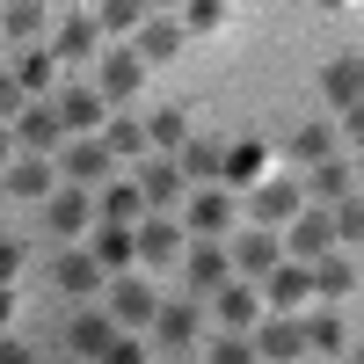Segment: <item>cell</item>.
I'll use <instances>...</instances> for the list:
<instances>
[{
	"label": "cell",
	"instance_id": "obj_40",
	"mask_svg": "<svg viewBox=\"0 0 364 364\" xmlns=\"http://www.w3.org/2000/svg\"><path fill=\"white\" fill-rule=\"evenodd\" d=\"M95 364H146V343H139V336H117V343H109Z\"/></svg>",
	"mask_w": 364,
	"mask_h": 364
},
{
	"label": "cell",
	"instance_id": "obj_7",
	"mask_svg": "<svg viewBox=\"0 0 364 364\" xmlns=\"http://www.w3.org/2000/svg\"><path fill=\"white\" fill-rule=\"evenodd\" d=\"M109 314L124 321V328H154V321H161V299H154L146 277H117V284H109Z\"/></svg>",
	"mask_w": 364,
	"mask_h": 364
},
{
	"label": "cell",
	"instance_id": "obj_20",
	"mask_svg": "<svg viewBox=\"0 0 364 364\" xmlns=\"http://www.w3.org/2000/svg\"><path fill=\"white\" fill-rule=\"evenodd\" d=\"M8 190H15V197H29V204H44V197H51V161H44V154L8 161Z\"/></svg>",
	"mask_w": 364,
	"mask_h": 364
},
{
	"label": "cell",
	"instance_id": "obj_51",
	"mask_svg": "<svg viewBox=\"0 0 364 364\" xmlns=\"http://www.w3.org/2000/svg\"><path fill=\"white\" fill-rule=\"evenodd\" d=\"M357 364H364V343H357Z\"/></svg>",
	"mask_w": 364,
	"mask_h": 364
},
{
	"label": "cell",
	"instance_id": "obj_5",
	"mask_svg": "<svg viewBox=\"0 0 364 364\" xmlns=\"http://www.w3.org/2000/svg\"><path fill=\"white\" fill-rule=\"evenodd\" d=\"M87 219H102V211H87V182H66V190H51V197H44V226H51L58 240L87 233Z\"/></svg>",
	"mask_w": 364,
	"mask_h": 364
},
{
	"label": "cell",
	"instance_id": "obj_47",
	"mask_svg": "<svg viewBox=\"0 0 364 364\" xmlns=\"http://www.w3.org/2000/svg\"><path fill=\"white\" fill-rule=\"evenodd\" d=\"M314 364H343V357H314Z\"/></svg>",
	"mask_w": 364,
	"mask_h": 364
},
{
	"label": "cell",
	"instance_id": "obj_29",
	"mask_svg": "<svg viewBox=\"0 0 364 364\" xmlns=\"http://www.w3.org/2000/svg\"><path fill=\"white\" fill-rule=\"evenodd\" d=\"M306 336H314V357H343V350H350V328H343V314H328V306L306 321Z\"/></svg>",
	"mask_w": 364,
	"mask_h": 364
},
{
	"label": "cell",
	"instance_id": "obj_55",
	"mask_svg": "<svg viewBox=\"0 0 364 364\" xmlns=\"http://www.w3.org/2000/svg\"><path fill=\"white\" fill-rule=\"evenodd\" d=\"M357 66H364V58H357Z\"/></svg>",
	"mask_w": 364,
	"mask_h": 364
},
{
	"label": "cell",
	"instance_id": "obj_19",
	"mask_svg": "<svg viewBox=\"0 0 364 364\" xmlns=\"http://www.w3.org/2000/svg\"><path fill=\"white\" fill-rule=\"evenodd\" d=\"M175 161H182L190 182H226V146H219V139H190Z\"/></svg>",
	"mask_w": 364,
	"mask_h": 364
},
{
	"label": "cell",
	"instance_id": "obj_22",
	"mask_svg": "<svg viewBox=\"0 0 364 364\" xmlns=\"http://www.w3.org/2000/svg\"><path fill=\"white\" fill-rule=\"evenodd\" d=\"M211 299H219V321H226V328H255V321H262V291H255V284H219Z\"/></svg>",
	"mask_w": 364,
	"mask_h": 364
},
{
	"label": "cell",
	"instance_id": "obj_37",
	"mask_svg": "<svg viewBox=\"0 0 364 364\" xmlns=\"http://www.w3.org/2000/svg\"><path fill=\"white\" fill-rule=\"evenodd\" d=\"M219 22H226V0H190L182 8V29H197V37H211Z\"/></svg>",
	"mask_w": 364,
	"mask_h": 364
},
{
	"label": "cell",
	"instance_id": "obj_9",
	"mask_svg": "<svg viewBox=\"0 0 364 364\" xmlns=\"http://www.w3.org/2000/svg\"><path fill=\"white\" fill-rule=\"evenodd\" d=\"M299 211H306V190H299V182H284V175H262L255 182V226L299 219Z\"/></svg>",
	"mask_w": 364,
	"mask_h": 364
},
{
	"label": "cell",
	"instance_id": "obj_52",
	"mask_svg": "<svg viewBox=\"0 0 364 364\" xmlns=\"http://www.w3.org/2000/svg\"><path fill=\"white\" fill-rule=\"evenodd\" d=\"M66 364H87V357H66Z\"/></svg>",
	"mask_w": 364,
	"mask_h": 364
},
{
	"label": "cell",
	"instance_id": "obj_25",
	"mask_svg": "<svg viewBox=\"0 0 364 364\" xmlns=\"http://www.w3.org/2000/svg\"><path fill=\"white\" fill-rule=\"evenodd\" d=\"M102 44V15H66V29H58V58H87V51H95Z\"/></svg>",
	"mask_w": 364,
	"mask_h": 364
},
{
	"label": "cell",
	"instance_id": "obj_1",
	"mask_svg": "<svg viewBox=\"0 0 364 364\" xmlns=\"http://www.w3.org/2000/svg\"><path fill=\"white\" fill-rule=\"evenodd\" d=\"M255 350H262V364H299V357H314V336H306V321H291V314L269 306L255 321Z\"/></svg>",
	"mask_w": 364,
	"mask_h": 364
},
{
	"label": "cell",
	"instance_id": "obj_17",
	"mask_svg": "<svg viewBox=\"0 0 364 364\" xmlns=\"http://www.w3.org/2000/svg\"><path fill=\"white\" fill-rule=\"evenodd\" d=\"M219 284H233V255L211 248V240L197 233V248H190V291L204 299V291H219Z\"/></svg>",
	"mask_w": 364,
	"mask_h": 364
},
{
	"label": "cell",
	"instance_id": "obj_53",
	"mask_svg": "<svg viewBox=\"0 0 364 364\" xmlns=\"http://www.w3.org/2000/svg\"><path fill=\"white\" fill-rule=\"evenodd\" d=\"M0 8H8V0H0Z\"/></svg>",
	"mask_w": 364,
	"mask_h": 364
},
{
	"label": "cell",
	"instance_id": "obj_21",
	"mask_svg": "<svg viewBox=\"0 0 364 364\" xmlns=\"http://www.w3.org/2000/svg\"><path fill=\"white\" fill-rule=\"evenodd\" d=\"M175 255H182V226L175 219H146L139 226V262L154 269V262H175Z\"/></svg>",
	"mask_w": 364,
	"mask_h": 364
},
{
	"label": "cell",
	"instance_id": "obj_11",
	"mask_svg": "<svg viewBox=\"0 0 364 364\" xmlns=\"http://www.w3.org/2000/svg\"><path fill=\"white\" fill-rule=\"evenodd\" d=\"M139 80H146V51H139V44H124V51L102 58V95H109V102H132Z\"/></svg>",
	"mask_w": 364,
	"mask_h": 364
},
{
	"label": "cell",
	"instance_id": "obj_32",
	"mask_svg": "<svg viewBox=\"0 0 364 364\" xmlns=\"http://www.w3.org/2000/svg\"><path fill=\"white\" fill-rule=\"evenodd\" d=\"M146 132H154L161 154H182V146H190V117H182V109H154V117H146Z\"/></svg>",
	"mask_w": 364,
	"mask_h": 364
},
{
	"label": "cell",
	"instance_id": "obj_12",
	"mask_svg": "<svg viewBox=\"0 0 364 364\" xmlns=\"http://www.w3.org/2000/svg\"><path fill=\"white\" fill-rule=\"evenodd\" d=\"M182 219H190V226L211 240V233H226V226H233V197L219 190V182H197V197H190V211H182Z\"/></svg>",
	"mask_w": 364,
	"mask_h": 364
},
{
	"label": "cell",
	"instance_id": "obj_45",
	"mask_svg": "<svg viewBox=\"0 0 364 364\" xmlns=\"http://www.w3.org/2000/svg\"><path fill=\"white\" fill-rule=\"evenodd\" d=\"M8 321H15V291L0 284V328H8Z\"/></svg>",
	"mask_w": 364,
	"mask_h": 364
},
{
	"label": "cell",
	"instance_id": "obj_46",
	"mask_svg": "<svg viewBox=\"0 0 364 364\" xmlns=\"http://www.w3.org/2000/svg\"><path fill=\"white\" fill-rule=\"evenodd\" d=\"M0 168H8V132H0Z\"/></svg>",
	"mask_w": 364,
	"mask_h": 364
},
{
	"label": "cell",
	"instance_id": "obj_18",
	"mask_svg": "<svg viewBox=\"0 0 364 364\" xmlns=\"http://www.w3.org/2000/svg\"><path fill=\"white\" fill-rule=\"evenodd\" d=\"M182 182H190V175H182V161H146V168H139V190H146V204H154V211H168V204L182 197Z\"/></svg>",
	"mask_w": 364,
	"mask_h": 364
},
{
	"label": "cell",
	"instance_id": "obj_15",
	"mask_svg": "<svg viewBox=\"0 0 364 364\" xmlns=\"http://www.w3.org/2000/svg\"><path fill=\"white\" fill-rule=\"evenodd\" d=\"M117 328H124V321H117V314H80L73 328H66V350L73 357H87V364H95L109 343H117Z\"/></svg>",
	"mask_w": 364,
	"mask_h": 364
},
{
	"label": "cell",
	"instance_id": "obj_4",
	"mask_svg": "<svg viewBox=\"0 0 364 364\" xmlns=\"http://www.w3.org/2000/svg\"><path fill=\"white\" fill-rule=\"evenodd\" d=\"M306 299H314V262H277V269H269V277H262V306H277V314H291V306H306Z\"/></svg>",
	"mask_w": 364,
	"mask_h": 364
},
{
	"label": "cell",
	"instance_id": "obj_2",
	"mask_svg": "<svg viewBox=\"0 0 364 364\" xmlns=\"http://www.w3.org/2000/svg\"><path fill=\"white\" fill-rule=\"evenodd\" d=\"M109 139L102 132H73L66 146H58V175H66V182H109Z\"/></svg>",
	"mask_w": 364,
	"mask_h": 364
},
{
	"label": "cell",
	"instance_id": "obj_23",
	"mask_svg": "<svg viewBox=\"0 0 364 364\" xmlns=\"http://www.w3.org/2000/svg\"><path fill=\"white\" fill-rule=\"evenodd\" d=\"M139 51H146V66L175 58V51H182V22H168V15H146V22H139Z\"/></svg>",
	"mask_w": 364,
	"mask_h": 364
},
{
	"label": "cell",
	"instance_id": "obj_34",
	"mask_svg": "<svg viewBox=\"0 0 364 364\" xmlns=\"http://www.w3.org/2000/svg\"><path fill=\"white\" fill-rule=\"evenodd\" d=\"M139 211H154V204H146V190H139V182H117V190H102V219H139Z\"/></svg>",
	"mask_w": 364,
	"mask_h": 364
},
{
	"label": "cell",
	"instance_id": "obj_42",
	"mask_svg": "<svg viewBox=\"0 0 364 364\" xmlns=\"http://www.w3.org/2000/svg\"><path fill=\"white\" fill-rule=\"evenodd\" d=\"M343 139H350V146H364V102H357V109H343Z\"/></svg>",
	"mask_w": 364,
	"mask_h": 364
},
{
	"label": "cell",
	"instance_id": "obj_43",
	"mask_svg": "<svg viewBox=\"0 0 364 364\" xmlns=\"http://www.w3.org/2000/svg\"><path fill=\"white\" fill-rule=\"evenodd\" d=\"M15 269H22V248H15V240H0V284H8Z\"/></svg>",
	"mask_w": 364,
	"mask_h": 364
},
{
	"label": "cell",
	"instance_id": "obj_3",
	"mask_svg": "<svg viewBox=\"0 0 364 364\" xmlns=\"http://www.w3.org/2000/svg\"><path fill=\"white\" fill-rule=\"evenodd\" d=\"M336 204H314V211H299V219H291V233H284V248L299 255V262H321L328 248H336Z\"/></svg>",
	"mask_w": 364,
	"mask_h": 364
},
{
	"label": "cell",
	"instance_id": "obj_31",
	"mask_svg": "<svg viewBox=\"0 0 364 364\" xmlns=\"http://www.w3.org/2000/svg\"><path fill=\"white\" fill-rule=\"evenodd\" d=\"M154 343H168V350L197 343V306H161V321H154Z\"/></svg>",
	"mask_w": 364,
	"mask_h": 364
},
{
	"label": "cell",
	"instance_id": "obj_49",
	"mask_svg": "<svg viewBox=\"0 0 364 364\" xmlns=\"http://www.w3.org/2000/svg\"><path fill=\"white\" fill-rule=\"evenodd\" d=\"M321 8H343V0H321Z\"/></svg>",
	"mask_w": 364,
	"mask_h": 364
},
{
	"label": "cell",
	"instance_id": "obj_54",
	"mask_svg": "<svg viewBox=\"0 0 364 364\" xmlns=\"http://www.w3.org/2000/svg\"><path fill=\"white\" fill-rule=\"evenodd\" d=\"M66 8H73V0H66Z\"/></svg>",
	"mask_w": 364,
	"mask_h": 364
},
{
	"label": "cell",
	"instance_id": "obj_28",
	"mask_svg": "<svg viewBox=\"0 0 364 364\" xmlns=\"http://www.w3.org/2000/svg\"><path fill=\"white\" fill-rule=\"evenodd\" d=\"M102 139H109V154H117V161H132V154H146V139H154V132H146V117H109Z\"/></svg>",
	"mask_w": 364,
	"mask_h": 364
},
{
	"label": "cell",
	"instance_id": "obj_50",
	"mask_svg": "<svg viewBox=\"0 0 364 364\" xmlns=\"http://www.w3.org/2000/svg\"><path fill=\"white\" fill-rule=\"evenodd\" d=\"M146 8H168V0H146Z\"/></svg>",
	"mask_w": 364,
	"mask_h": 364
},
{
	"label": "cell",
	"instance_id": "obj_27",
	"mask_svg": "<svg viewBox=\"0 0 364 364\" xmlns=\"http://www.w3.org/2000/svg\"><path fill=\"white\" fill-rule=\"evenodd\" d=\"M0 29H8L15 44H37L44 37V0H8V8H0Z\"/></svg>",
	"mask_w": 364,
	"mask_h": 364
},
{
	"label": "cell",
	"instance_id": "obj_16",
	"mask_svg": "<svg viewBox=\"0 0 364 364\" xmlns=\"http://www.w3.org/2000/svg\"><path fill=\"white\" fill-rule=\"evenodd\" d=\"M321 95H328V109H357L364 102V66H357V58H336V66H321Z\"/></svg>",
	"mask_w": 364,
	"mask_h": 364
},
{
	"label": "cell",
	"instance_id": "obj_38",
	"mask_svg": "<svg viewBox=\"0 0 364 364\" xmlns=\"http://www.w3.org/2000/svg\"><path fill=\"white\" fill-rule=\"evenodd\" d=\"M146 22V0H102V29H139Z\"/></svg>",
	"mask_w": 364,
	"mask_h": 364
},
{
	"label": "cell",
	"instance_id": "obj_14",
	"mask_svg": "<svg viewBox=\"0 0 364 364\" xmlns=\"http://www.w3.org/2000/svg\"><path fill=\"white\" fill-rule=\"evenodd\" d=\"M87 248L102 255V269H132V262H139V226H124V219H102Z\"/></svg>",
	"mask_w": 364,
	"mask_h": 364
},
{
	"label": "cell",
	"instance_id": "obj_48",
	"mask_svg": "<svg viewBox=\"0 0 364 364\" xmlns=\"http://www.w3.org/2000/svg\"><path fill=\"white\" fill-rule=\"evenodd\" d=\"M357 175H364V146H357Z\"/></svg>",
	"mask_w": 364,
	"mask_h": 364
},
{
	"label": "cell",
	"instance_id": "obj_35",
	"mask_svg": "<svg viewBox=\"0 0 364 364\" xmlns=\"http://www.w3.org/2000/svg\"><path fill=\"white\" fill-rule=\"evenodd\" d=\"M328 154H336V124H306V132L291 139V161H306V168L328 161Z\"/></svg>",
	"mask_w": 364,
	"mask_h": 364
},
{
	"label": "cell",
	"instance_id": "obj_13",
	"mask_svg": "<svg viewBox=\"0 0 364 364\" xmlns=\"http://www.w3.org/2000/svg\"><path fill=\"white\" fill-rule=\"evenodd\" d=\"M51 284L73 291V299H87V291L102 284V255H95V248H66V255H58V269H51Z\"/></svg>",
	"mask_w": 364,
	"mask_h": 364
},
{
	"label": "cell",
	"instance_id": "obj_33",
	"mask_svg": "<svg viewBox=\"0 0 364 364\" xmlns=\"http://www.w3.org/2000/svg\"><path fill=\"white\" fill-rule=\"evenodd\" d=\"M51 66H58V51H15V80L29 87V95H44V87H51Z\"/></svg>",
	"mask_w": 364,
	"mask_h": 364
},
{
	"label": "cell",
	"instance_id": "obj_26",
	"mask_svg": "<svg viewBox=\"0 0 364 364\" xmlns=\"http://www.w3.org/2000/svg\"><path fill=\"white\" fill-rule=\"evenodd\" d=\"M350 284H357V262H350V255H336V248H328V255L314 262V299H343Z\"/></svg>",
	"mask_w": 364,
	"mask_h": 364
},
{
	"label": "cell",
	"instance_id": "obj_8",
	"mask_svg": "<svg viewBox=\"0 0 364 364\" xmlns=\"http://www.w3.org/2000/svg\"><path fill=\"white\" fill-rule=\"evenodd\" d=\"M277 262H284V240L269 233V226H248V233L233 240V269H240V277H269Z\"/></svg>",
	"mask_w": 364,
	"mask_h": 364
},
{
	"label": "cell",
	"instance_id": "obj_36",
	"mask_svg": "<svg viewBox=\"0 0 364 364\" xmlns=\"http://www.w3.org/2000/svg\"><path fill=\"white\" fill-rule=\"evenodd\" d=\"M204 364H262V350H255V336H226V343H211Z\"/></svg>",
	"mask_w": 364,
	"mask_h": 364
},
{
	"label": "cell",
	"instance_id": "obj_39",
	"mask_svg": "<svg viewBox=\"0 0 364 364\" xmlns=\"http://www.w3.org/2000/svg\"><path fill=\"white\" fill-rule=\"evenodd\" d=\"M336 233H343V240H364V197H357V190L336 204Z\"/></svg>",
	"mask_w": 364,
	"mask_h": 364
},
{
	"label": "cell",
	"instance_id": "obj_30",
	"mask_svg": "<svg viewBox=\"0 0 364 364\" xmlns=\"http://www.w3.org/2000/svg\"><path fill=\"white\" fill-rule=\"evenodd\" d=\"M262 168H269L262 139H240V146H226V182H262Z\"/></svg>",
	"mask_w": 364,
	"mask_h": 364
},
{
	"label": "cell",
	"instance_id": "obj_24",
	"mask_svg": "<svg viewBox=\"0 0 364 364\" xmlns=\"http://www.w3.org/2000/svg\"><path fill=\"white\" fill-rule=\"evenodd\" d=\"M306 190H314V204H343V197L357 190V168H343L336 154H328V161H314V182H306Z\"/></svg>",
	"mask_w": 364,
	"mask_h": 364
},
{
	"label": "cell",
	"instance_id": "obj_10",
	"mask_svg": "<svg viewBox=\"0 0 364 364\" xmlns=\"http://www.w3.org/2000/svg\"><path fill=\"white\" fill-rule=\"evenodd\" d=\"M58 117H66V139L73 132H102V117H109V95H95V87H58Z\"/></svg>",
	"mask_w": 364,
	"mask_h": 364
},
{
	"label": "cell",
	"instance_id": "obj_44",
	"mask_svg": "<svg viewBox=\"0 0 364 364\" xmlns=\"http://www.w3.org/2000/svg\"><path fill=\"white\" fill-rule=\"evenodd\" d=\"M0 364H29V343H0Z\"/></svg>",
	"mask_w": 364,
	"mask_h": 364
},
{
	"label": "cell",
	"instance_id": "obj_41",
	"mask_svg": "<svg viewBox=\"0 0 364 364\" xmlns=\"http://www.w3.org/2000/svg\"><path fill=\"white\" fill-rule=\"evenodd\" d=\"M22 109H29V87L15 73H0V117H22Z\"/></svg>",
	"mask_w": 364,
	"mask_h": 364
},
{
	"label": "cell",
	"instance_id": "obj_6",
	"mask_svg": "<svg viewBox=\"0 0 364 364\" xmlns=\"http://www.w3.org/2000/svg\"><path fill=\"white\" fill-rule=\"evenodd\" d=\"M15 139L29 146V154H58V146H66V117H58V102H29L15 117Z\"/></svg>",
	"mask_w": 364,
	"mask_h": 364
}]
</instances>
